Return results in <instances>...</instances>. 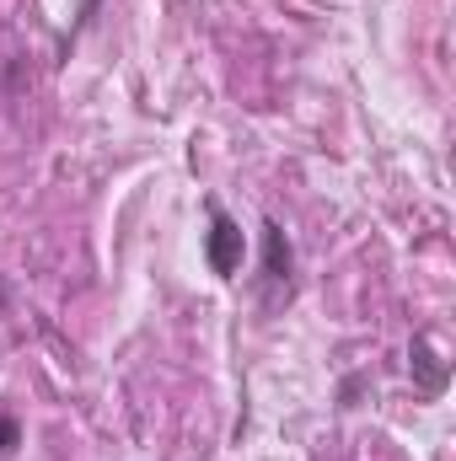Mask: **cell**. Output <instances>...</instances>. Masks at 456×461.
Here are the masks:
<instances>
[{"label": "cell", "mask_w": 456, "mask_h": 461, "mask_svg": "<svg viewBox=\"0 0 456 461\" xmlns=\"http://www.w3.org/2000/svg\"><path fill=\"white\" fill-rule=\"evenodd\" d=\"M408 354H414V375H419V386H424V397H441V392H446V359L435 354V344H430V339L419 333Z\"/></svg>", "instance_id": "cell-3"}, {"label": "cell", "mask_w": 456, "mask_h": 461, "mask_svg": "<svg viewBox=\"0 0 456 461\" xmlns=\"http://www.w3.org/2000/svg\"><path fill=\"white\" fill-rule=\"evenodd\" d=\"M16 440H22V424H16V419H0V456H5Z\"/></svg>", "instance_id": "cell-4"}, {"label": "cell", "mask_w": 456, "mask_h": 461, "mask_svg": "<svg viewBox=\"0 0 456 461\" xmlns=\"http://www.w3.org/2000/svg\"><path fill=\"white\" fill-rule=\"evenodd\" d=\"M242 252H247V241H242V226L231 221L226 210H210V236H205V258H210V268L231 279L236 268H242Z\"/></svg>", "instance_id": "cell-2"}, {"label": "cell", "mask_w": 456, "mask_h": 461, "mask_svg": "<svg viewBox=\"0 0 456 461\" xmlns=\"http://www.w3.org/2000/svg\"><path fill=\"white\" fill-rule=\"evenodd\" d=\"M290 236L279 221H263V285H269V306H279V295H290Z\"/></svg>", "instance_id": "cell-1"}]
</instances>
